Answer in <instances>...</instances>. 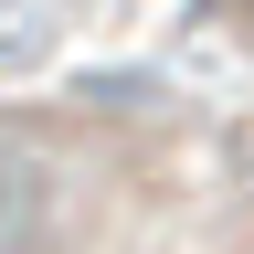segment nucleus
<instances>
[{
    "instance_id": "nucleus-1",
    "label": "nucleus",
    "mask_w": 254,
    "mask_h": 254,
    "mask_svg": "<svg viewBox=\"0 0 254 254\" xmlns=\"http://www.w3.org/2000/svg\"><path fill=\"white\" fill-rule=\"evenodd\" d=\"M32 201H43V180H32V159L21 148H0V254H11L32 233Z\"/></svg>"
}]
</instances>
